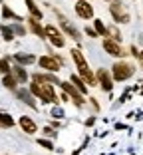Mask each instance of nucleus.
<instances>
[{"label":"nucleus","instance_id":"f257e3e1","mask_svg":"<svg viewBox=\"0 0 143 155\" xmlns=\"http://www.w3.org/2000/svg\"><path fill=\"white\" fill-rule=\"evenodd\" d=\"M72 58H74L76 66H78V72L80 76H82V80L86 82V86H96V76L92 74V70H89L88 62H86V58H83V54L80 50H72Z\"/></svg>","mask_w":143,"mask_h":155},{"label":"nucleus","instance_id":"f03ea898","mask_svg":"<svg viewBox=\"0 0 143 155\" xmlns=\"http://www.w3.org/2000/svg\"><path fill=\"white\" fill-rule=\"evenodd\" d=\"M30 94L38 96L42 101H46V104H58V96H56L54 87H52L50 84L32 82V86H30Z\"/></svg>","mask_w":143,"mask_h":155},{"label":"nucleus","instance_id":"7ed1b4c3","mask_svg":"<svg viewBox=\"0 0 143 155\" xmlns=\"http://www.w3.org/2000/svg\"><path fill=\"white\" fill-rule=\"evenodd\" d=\"M111 70H113L111 76H113L115 82H125V80H129V78L135 74V68L129 64V62H117V64H113Z\"/></svg>","mask_w":143,"mask_h":155},{"label":"nucleus","instance_id":"20e7f679","mask_svg":"<svg viewBox=\"0 0 143 155\" xmlns=\"http://www.w3.org/2000/svg\"><path fill=\"white\" fill-rule=\"evenodd\" d=\"M109 14L113 16V20H115L117 24H127L129 22V10H127V6H125L123 2H119V0H113V2H111Z\"/></svg>","mask_w":143,"mask_h":155},{"label":"nucleus","instance_id":"39448f33","mask_svg":"<svg viewBox=\"0 0 143 155\" xmlns=\"http://www.w3.org/2000/svg\"><path fill=\"white\" fill-rule=\"evenodd\" d=\"M38 64H40L42 70H48V72H58L60 70V66L64 64V60L60 58V56H42L40 60H38Z\"/></svg>","mask_w":143,"mask_h":155},{"label":"nucleus","instance_id":"423d86ee","mask_svg":"<svg viewBox=\"0 0 143 155\" xmlns=\"http://www.w3.org/2000/svg\"><path fill=\"white\" fill-rule=\"evenodd\" d=\"M44 34H46V38H50V42L56 46V48H64V46H66V38L62 36V32L56 26L48 24V26L44 28Z\"/></svg>","mask_w":143,"mask_h":155},{"label":"nucleus","instance_id":"0eeeda50","mask_svg":"<svg viewBox=\"0 0 143 155\" xmlns=\"http://www.w3.org/2000/svg\"><path fill=\"white\" fill-rule=\"evenodd\" d=\"M103 50H106L109 56H113V58H123V56H127L125 50L119 46V42L111 40V38H106V40H103Z\"/></svg>","mask_w":143,"mask_h":155},{"label":"nucleus","instance_id":"6e6552de","mask_svg":"<svg viewBox=\"0 0 143 155\" xmlns=\"http://www.w3.org/2000/svg\"><path fill=\"white\" fill-rule=\"evenodd\" d=\"M60 86H62V90H64V94H68V96L72 97V101H74L78 107H82V105H83V96L76 90L74 86H72V82H62Z\"/></svg>","mask_w":143,"mask_h":155},{"label":"nucleus","instance_id":"1a4fd4ad","mask_svg":"<svg viewBox=\"0 0 143 155\" xmlns=\"http://www.w3.org/2000/svg\"><path fill=\"white\" fill-rule=\"evenodd\" d=\"M76 14L83 20H89L93 16V6L89 4L88 0H78L76 2Z\"/></svg>","mask_w":143,"mask_h":155},{"label":"nucleus","instance_id":"9d476101","mask_svg":"<svg viewBox=\"0 0 143 155\" xmlns=\"http://www.w3.org/2000/svg\"><path fill=\"white\" fill-rule=\"evenodd\" d=\"M96 80L99 82V86H102L103 91H111V90H113V78L109 76V72H107V70H103V68L97 70Z\"/></svg>","mask_w":143,"mask_h":155},{"label":"nucleus","instance_id":"9b49d317","mask_svg":"<svg viewBox=\"0 0 143 155\" xmlns=\"http://www.w3.org/2000/svg\"><path fill=\"white\" fill-rule=\"evenodd\" d=\"M20 127L24 129V133H36L38 131V125L34 123V119L28 117V115H22V117H20Z\"/></svg>","mask_w":143,"mask_h":155},{"label":"nucleus","instance_id":"f8f14e48","mask_svg":"<svg viewBox=\"0 0 143 155\" xmlns=\"http://www.w3.org/2000/svg\"><path fill=\"white\" fill-rule=\"evenodd\" d=\"M32 80H34V82H40V84H58V86L62 84L54 74H34Z\"/></svg>","mask_w":143,"mask_h":155},{"label":"nucleus","instance_id":"ddd939ff","mask_svg":"<svg viewBox=\"0 0 143 155\" xmlns=\"http://www.w3.org/2000/svg\"><path fill=\"white\" fill-rule=\"evenodd\" d=\"M62 28H64L66 32L70 34V38H74V40H82V34H80V30L72 26V24H70V20H66L64 16H62Z\"/></svg>","mask_w":143,"mask_h":155},{"label":"nucleus","instance_id":"4468645a","mask_svg":"<svg viewBox=\"0 0 143 155\" xmlns=\"http://www.w3.org/2000/svg\"><path fill=\"white\" fill-rule=\"evenodd\" d=\"M10 74L16 78V82H18V84H26L28 82V74H26V70H24L22 66H14Z\"/></svg>","mask_w":143,"mask_h":155},{"label":"nucleus","instance_id":"2eb2a0df","mask_svg":"<svg viewBox=\"0 0 143 155\" xmlns=\"http://www.w3.org/2000/svg\"><path fill=\"white\" fill-rule=\"evenodd\" d=\"M70 82H72V86H74L76 90H78L80 94H82V96L86 94V91H88V87H86V82H83V80H82L80 76H76V74H74L72 78H70Z\"/></svg>","mask_w":143,"mask_h":155},{"label":"nucleus","instance_id":"dca6fc26","mask_svg":"<svg viewBox=\"0 0 143 155\" xmlns=\"http://www.w3.org/2000/svg\"><path fill=\"white\" fill-rule=\"evenodd\" d=\"M28 26H30V30H32V32L36 34L38 38H46V34H44V28L40 26V22H38L36 18H30V20H28Z\"/></svg>","mask_w":143,"mask_h":155},{"label":"nucleus","instance_id":"f3484780","mask_svg":"<svg viewBox=\"0 0 143 155\" xmlns=\"http://www.w3.org/2000/svg\"><path fill=\"white\" fill-rule=\"evenodd\" d=\"M18 97L24 101V104H28L30 107H36V101H34V97H32V94L28 90H18Z\"/></svg>","mask_w":143,"mask_h":155},{"label":"nucleus","instance_id":"a211bd4d","mask_svg":"<svg viewBox=\"0 0 143 155\" xmlns=\"http://www.w3.org/2000/svg\"><path fill=\"white\" fill-rule=\"evenodd\" d=\"M14 60H16V62H18V64H34V62H36V58H34L32 54H22V52H20V54H14Z\"/></svg>","mask_w":143,"mask_h":155},{"label":"nucleus","instance_id":"6ab92c4d","mask_svg":"<svg viewBox=\"0 0 143 155\" xmlns=\"http://www.w3.org/2000/svg\"><path fill=\"white\" fill-rule=\"evenodd\" d=\"M26 6H28V10H30V14H32V18H36V20L42 18V10L36 6L34 0H26Z\"/></svg>","mask_w":143,"mask_h":155},{"label":"nucleus","instance_id":"aec40b11","mask_svg":"<svg viewBox=\"0 0 143 155\" xmlns=\"http://www.w3.org/2000/svg\"><path fill=\"white\" fill-rule=\"evenodd\" d=\"M0 127H2V129L14 127V119H12V115H8V114H0Z\"/></svg>","mask_w":143,"mask_h":155},{"label":"nucleus","instance_id":"412c9836","mask_svg":"<svg viewBox=\"0 0 143 155\" xmlns=\"http://www.w3.org/2000/svg\"><path fill=\"white\" fill-rule=\"evenodd\" d=\"M16 84H18V82H16V78H14L12 74H6L4 80H2V86L8 87V90H14V87H16Z\"/></svg>","mask_w":143,"mask_h":155},{"label":"nucleus","instance_id":"4be33fe9","mask_svg":"<svg viewBox=\"0 0 143 155\" xmlns=\"http://www.w3.org/2000/svg\"><path fill=\"white\" fill-rule=\"evenodd\" d=\"M0 32H2V38H4L6 42H12L14 40V32L10 26H0Z\"/></svg>","mask_w":143,"mask_h":155},{"label":"nucleus","instance_id":"5701e85b","mask_svg":"<svg viewBox=\"0 0 143 155\" xmlns=\"http://www.w3.org/2000/svg\"><path fill=\"white\" fill-rule=\"evenodd\" d=\"M93 26H96V32L99 34V36L107 38V28H106V24H103L102 20H96V22H93Z\"/></svg>","mask_w":143,"mask_h":155},{"label":"nucleus","instance_id":"b1692460","mask_svg":"<svg viewBox=\"0 0 143 155\" xmlns=\"http://www.w3.org/2000/svg\"><path fill=\"white\" fill-rule=\"evenodd\" d=\"M2 16H4V18H12V20H18V22H20V20H22V18H20V16H18V14H16V12H12V10H10L8 6H2Z\"/></svg>","mask_w":143,"mask_h":155},{"label":"nucleus","instance_id":"393cba45","mask_svg":"<svg viewBox=\"0 0 143 155\" xmlns=\"http://www.w3.org/2000/svg\"><path fill=\"white\" fill-rule=\"evenodd\" d=\"M0 72L4 74V76H6V74H10V72H12V68H10V64H8V58L0 60Z\"/></svg>","mask_w":143,"mask_h":155},{"label":"nucleus","instance_id":"a878e982","mask_svg":"<svg viewBox=\"0 0 143 155\" xmlns=\"http://www.w3.org/2000/svg\"><path fill=\"white\" fill-rule=\"evenodd\" d=\"M38 145H42V147H44V149H54V143H52L50 141V139H44V137H42V139H38Z\"/></svg>","mask_w":143,"mask_h":155},{"label":"nucleus","instance_id":"bb28decb","mask_svg":"<svg viewBox=\"0 0 143 155\" xmlns=\"http://www.w3.org/2000/svg\"><path fill=\"white\" fill-rule=\"evenodd\" d=\"M12 32H16V34H20V36H24V34H26V30H24V26H20V24H14V26H12Z\"/></svg>","mask_w":143,"mask_h":155},{"label":"nucleus","instance_id":"cd10ccee","mask_svg":"<svg viewBox=\"0 0 143 155\" xmlns=\"http://www.w3.org/2000/svg\"><path fill=\"white\" fill-rule=\"evenodd\" d=\"M44 135H48V137H56V129H54V127H44Z\"/></svg>","mask_w":143,"mask_h":155},{"label":"nucleus","instance_id":"c85d7f7f","mask_svg":"<svg viewBox=\"0 0 143 155\" xmlns=\"http://www.w3.org/2000/svg\"><path fill=\"white\" fill-rule=\"evenodd\" d=\"M52 115H54V117H64V111H62L60 107H54V110H52Z\"/></svg>","mask_w":143,"mask_h":155},{"label":"nucleus","instance_id":"c756f323","mask_svg":"<svg viewBox=\"0 0 143 155\" xmlns=\"http://www.w3.org/2000/svg\"><path fill=\"white\" fill-rule=\"evenodd\" d=\"M86 34H88L89 38H97V32H96V30H92V28H86Z\"/></svg>","mask_w":143,"mask_h":155},{"label":"nucleus","instance_id":"7c9ffc66","mask_svg":"<svg viewBox=\"0 0 143 155\" xmlns=\"http://www.w3.org/2000/svg\"><path fill=\"white\" fill-rule=\"evenodd\" d=\"M137 58H139V64H141V68H143V50L139 52V56H137Z\"/></svg>","mask_w":143,"mask_h":155},{"label":"nucleus","instance_id":"2f4dec72","mask_svg":"<svg viewBox=\"0 0 143 155\" xmlns=\"http://www.w3.org/2000/svg\"><path fill=\"white\" fill-rule=\"evenodd\" d=\"M107 2H113V0H107Z\"/></svg>","mask_w":143,"mask_h":155},{"label":"nucleus","instance_id":"473e14b6","mask_svg":"<svg viewBox=\"0 0 143 155\" xmlns=\"http://www.w3.org/2000/svg\"><path fill=\"white\" fill-rule=\"evenodd\" d=\"M141 94H143V87H141Z\"/></svg>","mask_w":143,"mask_h":155},{"label":"nucleus","instance_id":"72a5a7b5","mask_svg":"<svg viewBox=\"0 0 143 155\" xmlns=\"http://www.w3.org/2000/svg\"><path fill=\"white\" fill-rule=\"evenodd\" d=\"M0 4H2V0H0Z\"/></svg>","mask_w":143,"mask_h":155}]
</instances>
